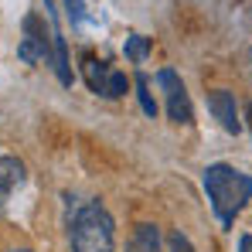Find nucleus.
Here are the masks:
<instances>
[{
    "mask_svg": "<svg viewBox=\"0 0 252 252\" xmlns=\"http://www.w3.org/2000/svg\"><path fill=\"white\" fill-rule=\"evenodd\" d=\"M10 252H34V249H10Z\"/></svg>",
    "mask_w": 252,
    "mask_h": 252,
    "instance_id": "a211bd4d",
    "label": "nucleus"
},
{
    "mask_svg": "<svg viewBox=\"0 0 252 252\" xmlns=\"http://www.w3.org/2000/svg\"><path fill=\"white\" fill-rule=\"evenodd\" d=\"M44 17H48V24H51V38H55V75H58V82L72 85V62H68V44L62 38V28H58V14H55V3L51 0H44Z\"/></svg>",
    "mask_w": 252,
    "mask_h": 252,
    "instance_id": "0eeeda50",
    "label": "nucleus"
},
{
    "mask_svg": "<svg viewBox=\"0 0 252 252\" xmlns=\"http://www.w3.org/2000/svg\"><path fill=\"white\" fill-rule=\"evenodd\" d=\"M239 252H252V232H246V235L239 239Z\"/></svg>",
    "mask_w": 252,
    "mask_h": 252,
    "instance_id": "2eb2a0df",
    "label": "nucleus"
},
{
    "mask_svg": "<svg viewBox=\"0 0 252 252\" xmlns=\"http://www.w3.org/2000/svg\"><path fill=\"white\" fill-rule=\"evenodd\" d=\"M208 113L218 120V126L232 136L242 133V120H239V102H235V92L228 89H211L208 92Z\"/></svg>",
    "mask_w": 252,
    "mask_h": 252,
    "instance_id": "39448f33",
    "label": "nucleus"
},
{
    "mask_svg": "<svg viewBox=\"0 0 252 252\" xmlns=\"http://www.w3.org/2000/svg\"><path fill=\"white\" fill-rule=\"evenodd\" d=\"M17 58L24 65H55V38L48 17L28 14L21 21V41H17Z\"/></svg>",
    "mask_w": 252,
    "mask_h": 252,
    "instance_id": "7ed1b4c3",
    "label": "nucleus"
},
{
    "mask_svg": "<svg viewBox=\"0 0 252 252\" xmlns=\"http://www.w3.org/2000/svg\"><path fill=\"white\" fill-rule=\"evenodd\" d=\"M126 89H129V79H126V72H109V79H106V92H102V99H120L126 95Z\"/></svg>",
    "mask_w": 252,
    "mask_h": 252,
    "instance_id": "f8f14e48",
    "label": "nucleus"
},
{
    "mask_svg": "<svg viewBox=\"0 0 252 252\" xmlns=\"http://www.w3.org/2000/svg\"><path fill=\"white\" fill-rule=\"evenodd\" d=\"M24 184H28V167H24V160L3 154V157H0V211L10 205V198H14Z\"/></svg>",
    "mask_w": 252,
    "mask_h": 252,
    "instance_id": "423d86ee",
    "label": "nucleus"
},
{
    "mask_svg": "<svg viewBox=\"0 0 252 252\" xmlns=\"http://www.w3.org/2000/svg\"><path fill=\"white\" fill-rule=\"evenodd\" d=\"M68 201V242L72 252H113L116 249V221L102 201H85L72 205L75 198L65 194Z\"/></svg>",
    "mask_w": 252,
    "mask_h": 252,
    "instance_id": "f257e3e1",
    "label": "nucleus"
},
{
    "mask_svg": "<svg viewBox=\"0 0 252 252\" xmlns=\"http://www.w3.org/2000/svg\"><path fill=\"white\" fill-rule=\"evenodd\" d=\"M246 116H249V129H252V106H249V113H246Z\"/></svg>",
    "mask_w": 252,
    "mask_h": 252,
    "instance_id": "dca6fc26",
    "label": "nucleus"
},
{
    "mask_svg": "<svg viewBox=\"0 0 252 252\" xmlns=\"http://www.w3.org/2000/svg\"><path fill=\"white\" fill-rule=\"evenodd\" d=\"M201 184H205V194L211 201V211L218 215V221L225 228L252 201V174L235 170L232 164H208L201 174Z\"/></svg>",
    "mask_w": 252,
    "mask_h": 252,
    "instance_id": "f03ea898",
    "label": "nucleus"
},
{
    "mask_svg": "<svg viewBox=\"0 0 252 252\" xmlns=\"http://www.w3.org/2000/svg\"><path fill=\"white\" fill-rule=\"evenodd\" d=\"M126 252H160V228L150 221H140L126 242Z\"/></svg>",
    "mask_w": 252,
    "mask_h": 252,
    "instance_id": "6e6552de",
    "label": "nucleus"
},
{
    "mask_svg": "<svg viewBox=\"0 0 252 252\" xmlns=\"http://www.w3.org/2000/svg\"><path fill=\"white\" fill-rule=\"evenodd\" d=\"M123 55L133 62V65H140L147 55H150V38H143V34H129L123 44Z\"/></svg>",
    "mask_w": 252,
    "mask_h": 252,
    "instance_id": "9b49d317",
    "label": "nucleus"
},
{
    "mask_svg": "<svg viewBox=\"0 0 252 252\" xmlns=\"http://www.w3.org/2000/svg\"><path fill=\"white\" fill-rule=\"evenodd\" d=\"M157 85L164 89V102H167V120L177 126H191L194 123V109H191V95L181 82V75L174 68H160L157 72Z\"/></svg>",
    "mask_w": 252,
    "mask_h": 252,
    "instance_id": "20e7f679",
    "label": "nucleus"
},
{
    "mask_svg": "<svg viewBox=\"0 0 252 252\" xmlns=\"http://www.w3.org/2000/svg\"><path fill=\"white\" fill-rule=\"evenodd\" d=\"M167 246H170V252H194V246H191V239H188L184 232H170Z\"/></svg>",
    "mask_w": 252,
    "mask_h": 252,
    "instance_id": "4468645a",
    "label": "nucleus"
},
{
    "mask_svg": "<svg viewBox=\"0 0 252 252\" xmlns=\"http://www.w3.org/2000/svg\"><path fill=\"white\" fill-rule=\"evenodd\" d=\"M109 72H113V68H106V62H95L92 55H85V58H82L85 85H89L95 95H102V92H106V79H109Z\"/></svg>",
    "mask_w": 252,
    "mask_h": 252,
    "instance_id": "1a4fd4ad",
    "label": "nucleus"
},
{
    "mask_svg": "<svg viewBox=\"0 0 252 252\" xmlns=\"http://www.w3.org/2000/svg\"><path fill=\"white\" fill-rule=\"evenodd\" d=\"M249 75H252V48H249Z\"/></svg>",
    "mask_w": 252,
    "mask_h": 252,
    "instance_id": "f3484780",
    "label": "nucleus"
},
{
    "mask_svg": "<svg viewBox=\"0 0 252 252\" xmlns=\"http://www.w3.org/2000/svg\"><path fill=\"white\" fill-rule=\"evenodd\" d=\"M65 14H68L72 28H82L85 21H89V7H85V0H65Z\"/></svg>",
    "mask_w": 252,
    "mask_h": 252,
    "instance_id": "ddd939ff",
    "label": "nucleus"
},
{
    "mask_svg": "<svg viewBox=\"0 0 252 252\" xmlns=\"http://www.w3.org/2000/svg\"><path fill=\"white\" fill-rule=\"evenodd\" d=\"M133 85H136V99H140V109H143V113H147V116L154 120L160 106H157V99H154V92H150V79H147L143 72H136V75H133Z\"/></svg>",
    "mask_w": 252,
    "mask_h": 252,
    "instance_id": "9d476101",
    "label": "nucleus"
}]
</instances>
